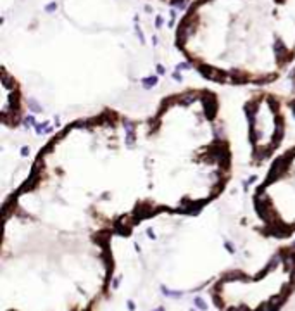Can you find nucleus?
<instances>
[{
    "instance_id": "nucleus-3",
    "label": "nucleus",
    "mask_w": 295,
    "mask_h": 311,
    "mask_svg": "<svg viewBox=\"0 0 295 311\" xmlns=\"http://www.w3.org/2000/svg\"><path fill=\"white\" fill-rule=\"evenodd\" d=\"M252 202L266 237L286 239L295 233V145L276 156Z\"/></svg>"
},
{
    "instance_id": "nucleus-5",
    "label": "nucleus",
    "mask_w": 295,
    "mask_h": 311,
    "mask_svg": "<svg viewBox=\"0 0 295 311\" xmlns=\"http://www.w3.org/2000/svg\"><path fill=\"white\" fill-rule=\"evenodd\" d=\"M195 304L199 306L200 309H205V304H204V301H202V299H199V297H197V299H195Z\"/></svg>"
},
{
    "instance_id": "nucleus-2",
    "label": "nucleus",
    "mask_w": 295,
    "mask_h": 311,
    "mask_svg": "<svg viewBox=\"0 0 295 311\" xmlns=\"http://www.w3.org/2000/svg\"><path fill=\"white\" fill-rule=\"evenodd\" d=\"M143 145L157 215H195L219 197L231 178V144L211 90L164 97L143 121Z\"/></svg>"
},
{
    "instance_id": "nucleus-4",
    "label": "nucleus",
    "mask_w": 295,
    "mask_h": 311,
    "mask_svg": "<svg viewBox=\"0 0 295 311\" xmlns=\"http://www.w3.org/2000/svg\"><path fill=\"white\" fill-rule=\"evenodd\" d=\"M247 118L250 119V142L252 152L257 157L268 159L285 135V116L280 109L278 99L266 97V114L261 113L259 99L247 102Z\"/></svg>"
},
{
    "instance_id": "nucleus-1",
    "label": "nucleus",
    "mask_w": 295,
    "mask_h": 311,
    "mask_svg": "<svg viewBox=\"0 0 295 311\" xmlns=\"http://www.w3.org/2000/svg\"><path fill=\"white\" fill-rule=\"evenodd\" d=\"M4 208L21 213L80 211L102 230L128 237L157 216L149 192L143 121L112 109L64 126L40 149Z\"/></svg>"
},
{
    "instance_id": "nucleus-6",
    "label": "nucleus",
    "mask_w": 295,
    "mask_h": 311,
    "mask_svg": "<svg viewBox=\"0 0 295 311\" xmlns=\"http://www.w3.org/2000/svg\"><path fill=\"white\" fill-rule=\"evenodd\" d=\"M157 311H162V309H157Z\"/></svg>"
}]
</instances>
